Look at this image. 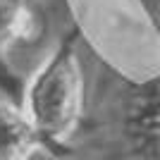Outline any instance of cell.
Returning a JSON list of instances; mask_svg holds the SVG:
<instances>
[{"label":"cell","instance_id":"1","mask_svg":"<svg viewBox=\"0 0 160 160\" xmlns=\"http://www.w3.org/2000/svg\"><path fill=\"white\" fill-rule=\"evenodd\" d=\"M77 31L62 36L58 48L38 67L29 86H24L22 112L46 143V153L69 155L67 136L77 129L84 105V79L77 55Z\"/></svg>","mask_w":160,"mask_h":160},{"label":"cell","instance_id":"2","mask_svg":"<svg viewBox=\"0 0 160 160\" xmlns=\"http://www.w3.org/2000/svg\"><path fill=\"white\" fill-rule=\"evenodd\" d=\"M46 143L14 103H0V160H29Z\"/></svg>","mask_w":160,"mask_h":160},{"label":"cell","instance_id":"3","mask_svg":"<svg viewBox=\"0 0 160 160\" xmlns=\"http://www.w3.org/2000/svg\"><path fill=\"white\" fill-rule=\"evenodd\" d=\"M33 33V12L29 0H0V62L5 50Z\"/></svg>","mask_w":160,"mask_h":160},{"label":"cell","instance_id":"4","mask_svg":"<svg viewBox=\"0 0 160 160\" xmlns=\"http://www.w3.org/2000/svg\"><path fill=\"white\" fill-rule=\"evenodd\" d=\"M0 91L10 98V103L14 105H22V96H24V81L22 77L7 67V62H0Z\"/></svg>","mask_w":160,"mask_h":160},{"label":"cell","instance_id":"5","mask_svg":"<svg viewBox=\"0 0 160 160\" xmlns=\"http://www.w3.org/2000/svg\"><path fill=\"white\" fill-rule=\"evenodd\" d=\"M120 2H124V5L132 10V14H136L139 19H143V22L151 24V10H148L146 0H120Z\"/></svg>","mask_w":160,"mask_h":160}]
</instances>
